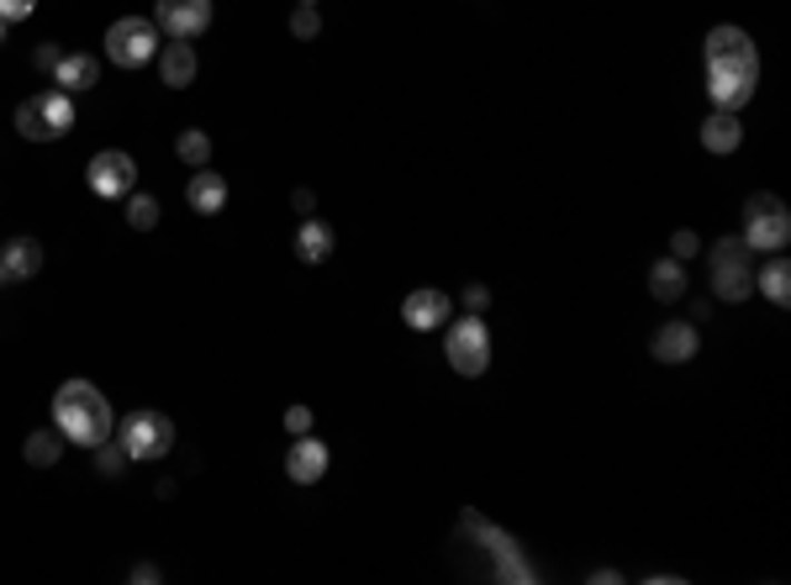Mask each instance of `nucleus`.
<instances>
[{
  "label": "nucleus",
  "mask_w": 791,
  "mask_h": 585,
  "mask_svg": "<svg viewBox=\"0 0 791 585\" xmlns=\"http://www.w3.org/2000/svg\"><path fill=\"white\" fill-rule=\"evenodd\" d=\"M760 90V53L744 27H712L708 32V96L718 111H744Z\"/></svg>",
  "instance_id": "1"
},
{
  "label": "nucleus",
  "mask_w": 791,
  "mask_h": 585,
  "mask_svg": "<svg viewBox=\"0 0 791 585\" xmlns=\"http://www.w3.org/2000/svg\"><path fill=\"white\" fill-rule=\"evenodd\" d=\"M53 427L63 433V444L101 448L106 438H117V412H111L101 385L63 380L59 390H53Z\"/></svg>",
  "instance_id": "2"
},
{
  "label": "nucleus",
  "mask_w": 791,
  "mask_h": 585,
  "mask_svg": "<svg viewBox=\"0 0 791 585\" xmlns=\"http://www.w3.org/2000/svg\"><path fill=\"white\" fill-rule=\"evenodd\" d=\"M117 444L127 448V459L154 465L175 448V423L164 412H127V423H117Z\"/></svg>",
  "instance_id": "3"
},
{
  "label": "nucleus",
  "mask_w": 791,
  "mask_h": 585,
  "mask_svg": "<svg viewBox=\"0 0 791 585\" xmlns=\"http://www.w3.org/2000/svg\"><path fill=\"white\" fill-rule=\"evenodd\" d=\"M739 238L750 242V254H781L791 242V217H787V206H781V196H750Z\"/></svg>",
  "instance_id": "4"
},
{
  "label": "nucleus",
  "mask_w": 791,
  "mask_h": 585,
  "mask_svg": "<svg viewBox=\"0 0 791 585\" xmlns=\"http://www.w3.org/2000/svg\"><path fill=\"white\" fill-rule=\"evenodd\" d=\"M444 354H448V364H454V375H465V380L486 375L491 369V333H486V323H481L475 311H465L459 323H448Z\"/></svg>",
  "instance_id": "5"
},
{
  "label": "nucleus",
  "mask_w": 791,
  "mask_h": 585,
  "mask_svg": "<svg viewBox=\"0 0 791 585\" xmlns=\"http://www.w3.org/2000/svg\"><path fill=\"white\" fill-rule=\"evenodd\" d=\"M106 59L122 69H142L148 59H159V27L148 17H122L106 27Z\"/></svg>",
  "instance_id": "6"
},
{
  "label": "nucleus",
  "mask_w": 791,
  "mask_h": 585,
  "mask_svg": "<svg viewBox=\"0 0 791 585\" xmlns=\"http://www.w3.org/2000/svg\"><path fill=\"white\" fill-rule=\"evenodd\" d=\"M85 180H90V190L106 196V201H127L132 185H138V163H132V153H122V148H101V153L90 159V169H85Z\"/></svg>",
  "instance_id": "7"
},
{
  "label": "nucleus",
  "mask_w": 791,
  "mask_h": 585,
  "mask_svg": "<svg viewBox=\"0 0 791 585\" xmlns=\"http://www.w3.org/2000/svg\"><path fill=\"white\" fill-rule=\"evenodd\" d=\"M154 27L180 42H196L211 27V0H159L154 6Z\"/></svg>",
  "instance_id": "8"
},
{
  "label": "nucleus",
  "mask_w": 791,
  "mask_h": 585,
  "mask_svg": "<svg viewBox=\"0 0 791 585\" xmlns=\"http://www.w3.org/2000/svg\"><path fill=\"white\" fill-rule=\"evenodd\" d=\"M402 323L412 327V333H433V327L448 323V296L444 290H433V285H423V290H412L402 301Z\"/></svg>",
  "instance_id": "9"
},
{
  "label": "nucleus",
  "mask_w": 791,
  "mask_h": 585,
  "mask_svg": "<svg viewBox=\"0 0 791 585\" xmlns=\"http://www.w3.org/2000/svg\"><path fill=\"white\" fill-rule=\"evenodd\" d=\"M285 475L296 485H317L327 475V444L323 438H312V433H301L296 444H290V454H285Z\"/></svg>",
  "instance_id": "10"
},
{
  "label": "nucleus",
  "mask_w": 791,
  "mask_h": 585,
  "mask_svg": "<svg viewBox=\"0 0 791 585\" xmlns=\"http://www.w3.org/2000/svg\"><path fill=\"white\" fill-rule=\"evenodd\" d=\"M712 296L718 301H750L754 296V259H723V264H712Z\"/></svg>",
  "instance_id": "11"
},
{
  "label": "nucleus",
  "mask_w": 791,
  "mask_h": 585,
  "mask_svg": "<svg viewBox=\"0 0 791 585\" xmlns=\"http://www.w3.org/2000/svg\"><path fill=\"white\" fill-rule=\"evenodd\" d=\"M696 348H702V333H696V323H665L650 338V354L660 364H686Z\"/></svg>",
  "instance_id": "12"
},
{
  "label": "nucleus",
  "mask_w": 791,
  "mask_h": 585,
  "mask_svg": "<svg viewBox=\"0 0 791 585\" xmlns=\"http://www.w3.org/2000/svg\"><path fill=\"white\" fill-rule=\"evenodd\" d=\"M185 201H190V211H196V217H217V211L227 206V180L211 169V163H206V169H196V175H190V185H185Z\"/></svg>",
  "instance_id": "13"
},
{
  "label": "nucleus",
  "mask_w": 791,
  "mask_h": 585,
  "mask_svg": "<svg viewBox=\"0 0 791 585\" xmlns=\"http://www.w3.org/2000/svg\"><path fill=\"white\" fill-rule=\"evenodd\" d=\"M0 275H6V280H32V275H42V242L38 238L0 242Z\"/></svg>",
  "instance_id": "14"
},
{
  "label": "nucleus",
  "mask_w": 791,
  "mask_h": 585,
  "mask_svg": "<svg viewBox=\"0 0 791 585\" xmlns=\"http://www.w3.org/2000/svg\"><path fill=\"white\" fill-rule=\"evenodd\" d=\"M196 69H201V59H196V48L190 42H164L159 48V75H164V85L169 90H185V85L196 80Z\"/></svg>",
  "instance_id": "15"
},
{
  "label": "nucleus",
  "mask_w": 791,
  "mask_h": 585,
  "mask_svg": "<svg viewBox=\"0 0 791 585\" xmlns=\"http://www.w3.org/2000/svg\"><path fill=\"white\" fill-rule=\"evenodd\" d=\"M333 248H338V238H333V227H327L323 217H306V222L296 227V259L301 264H327Z\"/></svg>",
  "instance_id": "16"
},
{
  "label": "nucleus",
  "mask_w": 791,
  "mask_h": 585,
  "mask_svg": "<svg viewBox=\"0 0 791 585\" xmlns=\"http://www.w3.org/2000/svg\"><path fill=\"white\" fill-rule=\"evenodd\" d=\"M739 142H744L739 111H718V106H712V117L702 121V148H708V153H733Z\"/></svg>",
  "instance_id": "17"
},
{
  "label": "nucleus",
  "mask_w": 791,
  "mask_h": 585,
  "mask_svg": "<svg viewBox=\"0 0 791 585\" xmlns=\"http://www.w3.org/2000/svg\"><path fill=\"white\" fill-rule=\"evenodd\" d=\"M465 523L475 527V533H481V538H486V544H491V554L502 559V575H512V581H533V569H527L523 559H517V544H512V538H502V533H496V527H491V523H481L475 512H465Z\"/></svg>",
  "instance_id": "18"
},
{
  "label": "nucleus",
  "mask_w": 791,
  "mask_h": 585,
  "mask_svg": "<svg viewBox=\"0 0 791 585\" xmlns=\"http://www.w3.org/2000/svg\"><path fill=\"white\" fill-rule=\"evenodd\" d=\"M96 80H101V63L90 59V53H63L59 69H53V85H59V90H69V96L90 90Z\"/></svg>",
  "instance_id": "19"
},
{
  "label": "nucleus",
  "mask_w": 791,
  "mask_h": 585,
  "mask_svg": "<svg viewBox=\"0 0 791 585\" xmlns=\"http://www.w3.org/2000/svg\"><path fill=\"white\" fill-rule=\"evenodd\" d=\"M754 296H765L771 306H791V264L781 254L754 269Z\"/></svg>",
  "instance_id": "20"
},
{
  "label": "nucleus",
  "mask_w": 791,
  "mask_h": 585,
  "mask_svg": "<svg viewBox=\"0 0 791 585\" xmlns=\"http://www.w3.org/2000/svg\"><path fill=\"white\" fill-rule=\"evenodd\" d=\"M650 296L654 301H665V306H675L681 296H686V264L681 259H660L650 269Z\"/></svg>",
  "instance_id": "21"
},
{
  "label": "nucleus",
  "mask_w": 791,
  "mask_h": 585,
  "mask_svg": "<svg viewBox=\"0 0 791 585\" xmlns=\"http://www.w3.org/2000/svg\"><path fill=\"white\" fill-rule=\"evenodd\" d=\"M38 106H42V117H48V127H53V142H59L63 132L75 127V96L53 85V90H42V96H38Z\"/></svg>",
  "instance_id": "22"
},
{
  "label": "nucleus",
  "mask_w": 791,
  "mask_h": 585,
  "mask_svg": "<svg viewBox=\"0 0 791 585\" xmlns=\"http://www.w3.org/2000/svg\"><path fill=\"white\" fill-rule=\"evenodd\" d=\"M59 454H63V433H59V427H42V433H32V438H27V465L53 469V465H59Z\"/></svg>",
  "instance_id": "23"
},
{
  "label": "nucleus",
  "mask_w": 791,
  "mask_h": 585,
  "mask_svg": "<svg viewBox=\"0 0 791 585\" xmlns=\"http://www.w3.org/2000/svg\"><path fill=\"white\" fill-rule=\"evenodd\" d=\"M17 132L27 142H53V127H48V117H42V106H38V96L32 101H21L17 106Z\"/></svg>",
  "instance_id": "24"
},
{
  "label": "nucleus",
  "mask_w": 791,
  "mask_h": 585,
  "mask_svg": "<svg viewBox=\"0 0 791 585\" xmlns=\"http://www.w3.org/2000/svg\"><path fill=\"white\" fill-rule=\"evenodd\" d=\"M175 153H180V159L190 163V169H206V163H211V138H206L201 127H190V132H180Z\"/></svg>",
  "instance_id": "25"
},
{
  "label": "nucleus",
  "mask_w": 791,
  "mask_h": 585,
  "mask_svg": "<svg viewBox=\"0 0 791 585\" xmlns=\"http://www.w3.org/2000/svg\"><path fill=\"white\" fill-rule=\"evenodd\" d=\"M127 227H132V232H154V227H159V201L132 190V196H127Z\"/></svg>",
  "instance_id": "26"
},
{
  "label": "nucleus",
  "mask_w": 791,
  "mask_h": 585,
  "mask_svg": "<svg viewBox=\"0 0 791 585\" xmlns=\"http://www.w3.org/2000/svg\"><path fill=\"white\" fill-rule=\"evenodd\" d=\"M290 32H296L301 42L317 38V32H323V17H317V6H296V11H290Z\"/></svg>",
  "instance_id": "27"
},
{
  "label": "nucleus",
  "mask_w": 791,
  "mask_h": 585,
  "mask_svg": "<svg viewBox=\"0 0 791 585\" xmlns=\"http://www.w3.org/2000/svg\"><path fill=\"white\" fill-rule=\"evenodd\" d=\"M96 454H101V475H122V465H127V448L122 444H111V438H106Z\"/></svg>",
  "instance_id": "28"
},
{
  "label": "nucleus",
  "mask_w": 791,
  "mask_h": 585,
  "mask_svg": "<svg viewBox=\"0 0 791 585\" xmlns=\"http://www.w3.org/2000/svg\"><path fill=\"white\" fill-rule=\"evenodd\" d=\"M696 248H702V238H696V232H691V227H681V232H675V238H670V259H681V264H686L691 254H696Z\"/></svg>",
  "instance_id": "29"
},
{
  "label": "nucleus",
  "mask_w": 791,
  "mask_h": 585,
  "mask_svg": "<svg viewBox=\"0 0 791 585\" xmlns=\"http://www.w3.org/2000/svg\"><path fill=\"white\" fill-rule=\"evenodd\" d=\"M32 11H38V0H0V21H6V27H11V21H27Z\"/></svg>",
  "instance_id": "30"
},
{
  "label": "nucleus",
  "mask_w": 791,
  "mask_h": 585,
  "mask_svg": "<svg viewBox=\"0 0 791 585\" xmlns=\"http://www.w3.org/2000/svg\"><path fill=\"white\" fill-rule=\"evenodd\" d=\"M285 433H290V438L312 433V406H290V412H285Z\"/></svg>",
  "instance_id": "31"
},
{
  "label": "nucleus",
  "mask_w": 791,
  "mask_h": 585,
  "mask_svg": "<svg viewBox=\"0 0 791 585\" xmlns=\"http://www.w3.org/2000/svg\"><path fill=\"white\" fill-rule=\"evenodd\" d=\"M59 48H53V42H38V53H32V63H38V69H48V75H53V69H59Z\"/></svg>",
  "instance_id": "32"
},
{
  "label": "nucleus",
  "mask_w": 791,
  "mask_h": 585,
  "mask_svg": "<svg viewBox=\"0 0 791 585\" xmlns=\"http://www.w3.org/2000/svg\"><path fill=\"white\" fill-rule=\"evenodd\" d=\"M486 306H491V290H486V285H469V290H465V311H475V317H481Z\"/></svg>",
  "instance_id": "33"
},
{
  "label": "nucleus",
  "mask_w": 791,
  "mask_h": 585,
  "mask_svg": "<svg viewBox=\"0 0 791 585\" xmlns=\"http://www.w3.org/2000/svg\"><path fill=\"white\" fill-rule=\"evenodd\" d=\"M290 206H296V211H312V206H317V196H312V190H296V196H290Z\"/></svg>",
  "instance_id": "34"
},
{
  "label": "nucleus",
  "mask_w": 791,
  "mask_h": 585,
  "mask_svg": "<svg viewBox=\"0 0 791 585\" xmlns=\"http://www.w3.org/2000/svg\"><path fill=\"white\" fill-rule=\"evenodd\" d=\"M591 581H596V585H617L623 575H617V569H591Z\"/></svg>",
  "instance_id": "35"
},
{
  "label": "nucleus",
  "mask_w": 791,
  "mask_h": 585,
  "mask_svg": "<svg viewBox=\"0 0 791 585\" xmlns=\"http://www.w3.org/2000/svg\"><path fill=\"white\" fill-rule=\"evenodd\" d=\"M132 581H142V585H154V581H159V569H154V565H138V569H132Z\"/></svg>",
  "instance_id": "36"
},
{
  "label": "nucleus",
  "mask_w": 791,
  "mask_h": 585,
  "mask_svg": "<svg viewBox=\"0 0 791 585\" xmlns=\"http://www.w3.org/2000/svg\"><path fill=\"white\" fill-rule=\"evenodd\" d=\"M0 42H6V21H0Z\"/></svg>",
  "instance_id": "37"
},
{
  "label": "nucleus",
  "mask_w": 791,
  "mask_h": 585,
  "mask_svg": "<svg viewBox=\"0 0 791 585\" xmlns=\"http://www.w3.org/2000/svg\"><path fill=\"white\" fill-rule=\"evenodd\" d=\"M296 6H317V0H296Z\"/></svg>",
  "instance_id": "38"
},
{
  "label": "nucleus",
  "mask_w": 791,
  "mask_h": 585,
  "mask_svg": "<svg viewBox=\"0 0 791 585\" xmlns=\"http://www.w3.org/2000/svg\"><path fill=\"white\" fill-rule=\"evenodd\" d=\"M0 280H6V275H0Z\"/></svg>",
  "instance_id": "39"
}]
</instances>
